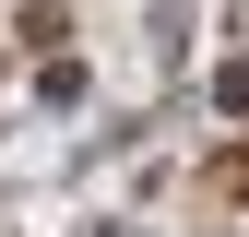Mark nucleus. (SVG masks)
<instances>
[{
	"instance_id": "obj_1",
	"label": "nucleus",
	"mask_w": 249,
	"mask_h": 237,
	"mask_svg": "<svg viewBox=\"0 0 249 237\" xmlns=\"http://www.w3.org/2000/svg\"><path fill=\"white\" fill-rule=\"evenodd\" d=\"M226 190H249V142H237V154H226Z\"/></svg>"
}]
</instances>
